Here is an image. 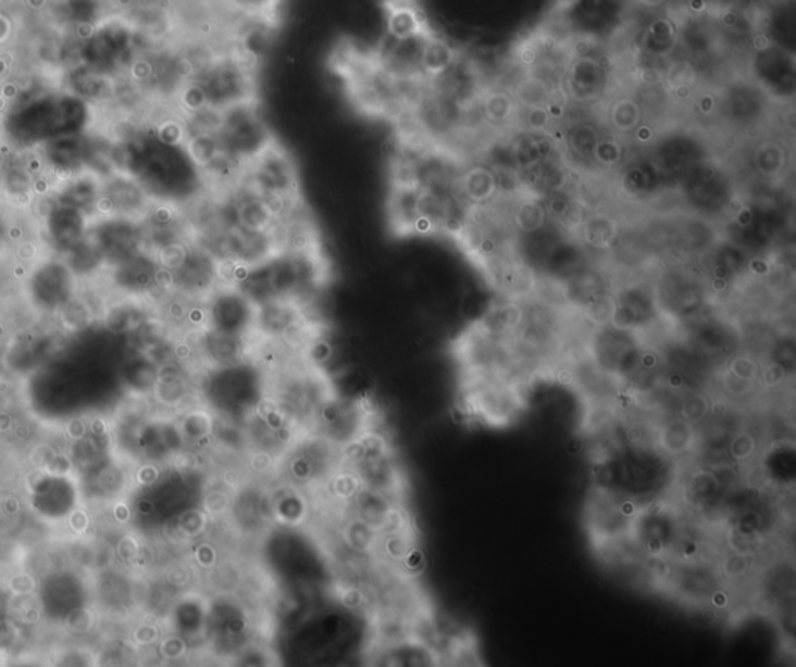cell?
Here are the masks:
<instances>
[{"label":"cell","instance_id":"6da1fadb","mask_svg":"<svg viewBox=\"0 0 796 667\" xmlns=\"http://www.w3.org/2000/svg\"><path fill=\"white\" fill-rule=\"evenodd\" d=\"M347 91L358 111L371 117L400 121L421 102L428 81L397 79L376 63L374 53L352 52L341 61Z\"/></svg>","mask_w":796,"mask_h":667},{"label":"cell","instance_id":"7a4b0ae2","mask_svg":"<svg viewBox=\"0 0 796 667\" xmlns=\"http://www.w3.org/2000/svg\"><path fill=\"white\" fill-rule=\"evenodd\" d=\"M132 176L154 201L177 205L206 189L204 178L188 156L186 146L162 142L158 136L137 140Z\"/></svg>","mask_w":796,"mask_h":667},{"label":"cell","instance_id":"3957f363","mask_svg":"<svg viewBox=\"0 0 796 667\" xmlns=\"http://www.w3.org/2000/svg\"><path fill=\"white\" fill-rule=\"evenodd\" d=\"M202 403L216 416L244 425L266 392V374L251 360L204 369L199 375Z\"/></svg>","mask_w":796,"mask_h":667},{"label":"cell","instance_id":"277c9868","mask_svg":"<svg viewBox=\"0 0 796 667\" xmlns=\"http://www.w3.org/2000/svg\"><path fill=\"white\" fill-rule=\"evenodd\" d=\"M188 81L201 93L206 108L212 110L257 100L254 64L241 53L224 52L199 61Z\"/></svg>","mask_w":796,"mask_h":667},{"label":"cell","instance_id":"5b68a950","mask_svg":"<svg viewBox=\"0 0 796 667\" xmlns=\"http://www.w3.org/2000/svg\"><path fill=\"white\" fill-rule=\"evenodd\" d=\"M462 403L470 416L490 427H508L524 405L519 388L501 375L464 377Z\"/></svg>","mask_w":796,"mask_h":667},{"label":"cell","instance_id":"8992f818","mask_svg":"<svg viewBox=\"0 0 796 667\" xmlns=\"http://www.w3.org/2000/svg\"><path fill=\"white\" fill-rule=\"evenodd\" d=\"M216 136L224 151L244 165L276 142L257 100L223 110Z\"/></svg>","mask_w":796,"mask_h":667},{"label":"cell","instance_id":"52a82bcc","mask_svg":"<svg viewBox=\"0 0 796 667\" xmlns=\"http://www.w3.org/2000/svg\"><path fill=\"white\" fill-rule=\"evenodd\" d=\"M638 515L631 500H621L606 487H599L586 506V526L596 546H609L632 536Z\"/></svg>","mask_w":796,"mask_h":667},{"label":"cell","instance_id":"ba28073f","mask_svg":"<svg viewBox=\"0 0 796 667\" xmlns=\"http://www.w3.org/2000/svg\"><path fill=\"white\" fill-rule=\"evenodd\" d=\"M368 417L363 402L333 392L314 411L310 430L333 445L343 446L368 430Z\"/></svg>","mask_w":796,"mask_h":667},{"label":"cell","instance_id":"9c48e42d","mask_svg":"<svg viewBox=\"0 0 796 667\" xmlns=\"http://www.w3.org/2000/svg\"><path fill=\"white\" fill-rule=\"evenodd\" d=\"M240 183L259 194L298 197L299 175L291 154L274 142L246 165Z\"/></svg>","mask_w":796,"mask_h":667},{"label":"cell","instance_id":"30bf717a","mask_svg":"<svg viewBox=\"0 0 796 667\" xmlns=\"http://www.w3.org/2000/svg\"><path fill=\"white\" fill-rule=\"evenodd\" d=\"M208 328L249 338L254 334L256 305L237 287L219 285L204 299Z\"/></svg>","mask_w":796,"mask_h":667},{"label":"cell","instance_id":"8fae6325","mask_svg":"<svg viewBox=\"0 0 796 667\" xmlns=\"http://www.w3.org/2000/svg\"><path fill=\"white\" fill-rule=\"evenodd\" d=\"M219 285V261L211 252L191 241L186 262L173 272L176 293L204 301Z\"/></svg>","mask_w":796,"mask_h":667},{"label":"cell","instance_id":"7c38bea8","mask_svg":"<svg viewBox=\"0 0 796 667\" xmlns=\"http://www.w3.org/2000/svg\"><path fill=\"white\" fill-rule=\"evenodd\" d=\"M32 298L39 309L57 310L71 302L75 282V272L61 261H46L36 266L27 280Z\"/></svg>","mask_w":796,"mask_h":667},{"label":"cell","instance_id":"4fadbf2b","mask_svg":"<svg viewBox=\"0 0 796 667\" xmlns=\"http://www.w3.org/2000/svg\"><path fill=\"white\" fill-rule=\"evenodd\" d=\"M224 248L226 259H233L249 268L262 265L281 252L271 229L248 230L237 225L227 230Z\"/></svg>","mask_w":796,"mask_h":667},{"label":"cell","instance_id":"5bb4252c","mask_svg":"<svg viewBox=\"0 0 796 667\" xmlns=\"http://www.w3.org/2000/svg\"><path fill=\"white\" fill-rule=\"evenodd\" d=\"M199 358L208 369L213 367L233 366V364L249 360V340L251 337H235L222 331L204 328L195 331Z\"/></svg>","mask_w":796,"mask_h":667},{"label":"cell","instance_id":"9a60e30c","mask_svg":"<svg viewBox=\"0 0 796 667\" xmlns=\"http://www.w3.org/2000/svg\"><path fill=\"white\" fill-rule=\"evenodd\" d=\"M85 211L71 205L55 203L46 215L47 234L50 243L61 254H69L85 240L89 230V219Z\"/></svg>","mask_w":796,"mask_h":667},{"label":"cell","instance_id":"2e32d148","mask_svg":"<svg viewBox=\"0 0 796 667\" xmlns=\"http://www.w3.org/2000/svg\"><path fill=\"white\" fill-rule=\"evenodd\" d=\"M421 187H390L387 198V219L394 236L410 237L418 234Z\"/></svg>","mask_w":796,"mask_h":667},{"label":"cell","instance_id":"e0dca14e","mask_svg":"<svg viewBox=\"0 0 796 667\" xmlns=\"http://www.w3.org/2000/svg\"><path fill=\"white\" fill-rule=\"evenodd\" d=\"M300 317L303 316L298 302L291 299H270L256 305L254 334L278 340Z\"/></svg>","mask_w":796,"mask_h":667},{"label":"cell","instance_id":"ac0fdd59","mask_svg":"<svg viewBox=\"0 0 796 667\" xmlns=\"http://www.w3.org/2000/svg\"><path fill=\"white\" fill-rule=\"evenodd\" d=\"M355 474L361 479V484L369 489L378 490L393 498L403 492V475L393 454L389 456L376 457V460L361 461V463L349 465Z\"/></svg>","mask_w":796,"mask_h":667},{"label":"cell","instance_id":"d6986e66","mask_svg":"<svg viewBox=\"0 0 796 667\" xmlns=\"http://www.w3.org/2000/svg\"><path fill=\"white\" fill-rule=\"evenodd\" d=\"M497 192V179L494 173L484 167L470 168L459 173L451 189V197L459 204H469V207L484 205L495 197Z\"/></svg>","mask_w":796,"mask_h":667},{"label":"cell","instance_id":"ffe728a7","mask_svg":"<svg viewBox=\"0 0 796 667\" xmlns=\"http://www.w3.org/2000/svg\"><path fill=\"white\" fill-rule=\"evenodd\" d=\"M177 425H179L181 435H183L186 445L206 450L212 443H215V438H213L215 414L204 403L184 411L179 420H177Z\"/></svg>","mask_w":796,"mask_h":667},{"label":"cell","instance_id":"44dd1931","mask_svg":"<svg viewBox=\"0 0 796 667\" xmlns=\"http://www.w3.org/2000/svg\"><path fill=\"white\" fill-rule=\"evenodd\" d=\"M271 515L278 525L296 526L302 525L307 517V503L298 492V487H281L274 495L270 496Z\"/></svg>","mask_w":796,"mask_h":667},{"label":"cell","instance_id":"7402d4cb","mask_svg":"<svg viewBox=\"0 0 796 667\" xmlns=\"http://www.w3.org/2000/svg\"><path fill=\"white\" fill-rule=\"evenodd\" d=\"M352 501L357 517L374 526L376 531L382 528L387 514L398 504L396 498L364 486L358 490Z\"/></svg>","mask_w":796,"mask_h":667},{"label":"cell","instance_id":"603a6c76","mask_svg":"<svg viewBox=\"0 0 796 667\" xmlns=\"http://www.w3.org/2000/svg\"><path fill=\"white\" fill-rule=\"evenodd\" d=\"M100 197L101 184L97 179L86 178V176L72 179L55 192L57 203L71 205L79 211H88V214L90 209H96Z\"/></svg>","mask_w":796,"mask_h":667},{"label":"cell","instance_id":"cb8c5ba5","mask_svg":"<svg viewBox=\"0 0 796 667\" xmlns=\"http://www.w3.org/2000/svg\"><path fill=\"white\" fill-rule=\"evenodd\" d=\"M343 540L357 554H369L378 548L380 533L374 526L355 517L343 529Z\"/></svg>","mask_w":796,"mask_h":667},{"label":"cell","instance_id":"d4e9b609","mask_svg":"<svg viewBox=\"0 0 796 667\" xmlns=\"http://www.w3.org/2000/svg\"><path fill=\"white\" fill-rule=\"evenodd\" d=\"M694 435L686 421L669 424L660 432V445L664 452L672 454L685 453L693 445Z\"/></svg>","mask_w":796,"mask_h":667},{"label":"cell","instance_id":"484cf974","mask_svg":"<svg viewBox=\"0 0 796 667\" xmlns=\"http://www.w3.org/2000/svg\"><path fill=\"white\" fill-rule=\"evenodd\" d=\"M415 546L414 539H412L410 529L407 531L386 533V536H380L378 548H382L383 554L386 555L387 561L394 562V564H400L405 561L408 553Z\"/></svg>","mask_w":796,"mask_h":667},{"label":"cell","instance_id":"4316f807","mask_svg":"<svg viewBox=\"0 0 796 667\" xmlns=\"http://www.w3.org/2000/svg\"><path fill=\"white\" fill-rule=\"evenodd\" d=\"M201 509L209 515V517H223L227 512L233 509L234 495L233 490L229 487L220 482L219 486L211 487L206 490L204 496H202Z\"/></svg>","mask_w":796,"mask_h":667},{"label":"cell","instance_id":"83f0119b","mask_svg":"<svg viewBox=\"0 0 796 667\" xmlns=\"http://www.w3.org/2000/svg\"><path fill=\"white\" fill-rule=\"evenodd\" d=\"M332 475L328 476V486H331L328 489H331L332 495L336 500L352 501L358 490L363 487L361 479L358 478V475L355 474L353 468H350L349 465H346V468L335 471Z\"/></svg>","mask_w":796,"mask_h":667},{"label":"cell","instance_id":"f1b7e54d","mask_svg":"<svg viewBox=\"0 0 796 667\" xmlns=\"http://www.w3.org/2000/svg\"><path fill=\"white\" fill-rule=\"evenodd\" d=\"M546 211L535 201H524L515 212V225L521 232L531 234L545 225Z\"/></svg>","mask_w":796,"mask_h":667},{"label":"cell","instance_id":"f546056e","mask_svg":"<svg viewBox=\"0 0 796 667\" xmlns=\"http://www.w3.org/2000/svg\"><path fill=\"white\" fill-rule=\"evenodd\" d=\"M191 241L194 240L175 241V243H170L164 248L158 249L151 255H153L156 262L162 268L170 269L172 273L176 272L186 262Z\"/></svg>","mask_w":796,"mask_h":667},{"label":"cell","instance_id":"4dcf8cb0","mask_svg":"<svg viewBox=\"0 0 796 667\" xmlns=\"http://www.w3.org/2000/svg\"><path fill=\"white\" fill-rule=\"evenodd\" d=\"M235 12L251 17H268L277 13L285 0H226Z\"/></svg>","mask_w":796,"mask_h":667},{"label":"cell","instance_id":"1f68e13d","mask_svg":"<svg viewBox=\"0 0 796 667\" xmlns=\"http://www.w3.org/2000/svg\"><path fill=\"white\" fill-rule=\"evenodd\" d=\"M208 521L209 515L204 511H186L177 518L176 531L183 539H197V537H201L206 532Z\"/></svg>","mask_w":796,"mask_h":667},{"label":"cell","instance_id":"d6a6232c","mask_svg":"<svg viewBox=\"0 0 796 667\" xmlns=\"http://www.w3.org/2000/svg\"><path fill=\"white\" fill-rule=\"evenodd\" d=\"M484 114L490 122H505L512 114V104L506 99L505 93H492L484 100Z\"/></svg>","mask_w":796,"mask_h":667},{"label":"cell","instance_id":"836d02e7","mask_svg":"<svg viewBox=\"0 0 796 667\" xmlns=\"http://www.w3.org/2000/svg\"><path fill=\"white\" fill-rule=\"evenodd\" d=\"M188 644L186 638L176 634V637L165 638L161 643V654L166 659H181L187 654Z\"/></svg>","mask_w":796,"mask_h":667},{"label":"cell","instance_id":"e575fe53","mask_svg":"<svg viewBox=\"0 0 796 667\" xmlns=\"http://www.w3.org/2000/svg\"><path fill=\"white\" fill-rule=\"evenodd\" d=\"M195 558H197L198 564L204 566V568H212V566L216 565L215 550H213L212 546H208V544H206V546L198 548Z\"/></svg>","mask_w":796,"mask_h":667},{"label":"cell","instance_id":"d590c367","mask_svg":"<svg viewBox=\"0 0 796 667\" xmlns=\"http://www.w3.org/2000/svg\"><path fill=\"white\" fill-rule=\"evenodd\" d=\"M17 255H20L21 261H30V259H35V244L30 243V241H24V243H21L20 247H17Z\"/></svg>","mask_w":796,"mask_h":667}]
</instances>
